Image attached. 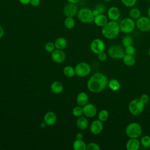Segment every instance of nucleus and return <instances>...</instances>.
<instances>
[{
    "mask_svg": "<svg viewBox=\"0 0 150 150\" xmlns=\"http://www.w3.org/2000/svg\"><path fill=\"white\" fill-rule=\"evenodd\" d=\"M108 83V79L105 75L102 73L97 72L90 77L87 86L90 91L97 93L103 91L107 86Z\"/></svg>",
    "mask_w": 150,
    "mask_h": 150,
    "instance_id": "nucleus-1",
    "label": "nucleus"
},
{
    "mask_svg": "<svg viewBox=\"0 0 150 150\" xmlns=\"http://www.w3.org/2000/svg\"><path fill=\"white\" fill-rule=\"evenodd\" d=\"M120 31L119 23L117 21H110L102 27L101 33L107 39H113L117 37Z\"/></svg>",
    "mask_w": 150,
    "mask_h": 150,
    "instance_id": "nucleus-2",
    "label": "nucleus"
},
{
    "mask_svg": "<svg viewBox=\"0 0 150 150\" xmlns=\"http://www.w3.org/2000/svg\"><path fill=\"white\" fill-rule=\"evenodd\" d=\"M77 18L79 20L84 23H90L94 21V15L93 10L88 8H82L77 12Z\"/></svg>",
    "mask_w": 150,
    "mask_h": 150,
    "instance_id": "nucleus-3",
    "label": "nucleus"
},
{
    "mask_svg": "<svg viewBox=\"0 0 150 150\" xmlns=\"http://www.w3.org/2000/svg\"><path fill=\"white\" fill-rule=\"evenodd\" d=\"M125 133L129 138H138L142 134V127L138 122H131L127 126Z\"/></svg>",
    "mask_w": 150,
    "mask_h": 150,
    "instance_id": "nucleus-4",
    "label": "nucleus"
},
{
    "mask_svg": "<svg viewBox=\"0 0 150 150\" xmlns=\"http://www.w3.org/2000/svg\"><path fill=\"white\" fill-rule=\"evenodd\" d=\"M145 108V104L140 99L132 100L128 105L129 112L133 115H138L141 114Z\"/></svg>",
    "mask_w": 150,
    "mask_h": 150,
    "instance_id": "nucleus-5",
    "label": "nucleus"
},
{
    "mask_svg": "<svg viewBox=\"0 0 150 150\" xmlns=\"http://www.w3.org/2000/svg\"><path fill=\"white\" fill-rule=\"evenodd\" d=\"M120 31L124 33H131L135 28V23L132 18H125L119 23Z\"/></svg>",
    "mask_w": 150,
    "mask_h": 150,
    "instance_id": "nucleus-6",
    "label": "nucleus"
},
{
    "mask_svg": "<svg viewBox=\"0 0 150 150\" xmlns=\"http://www.w3.org/2000/svg\"><path fill=\"white\" fill-rule=\"evenodd\" d=\"M76 75L80 77L88 76L91 72L90 66L86 62H80L76 64L75 68Z\"/></svg>",
    "mask_w": 150,
    "mask_h": 150,
    "instance_id": "nucleus-7",
    "label": "nucleus"
},
{
    "mask_svg": "<svg viewBox=\"0 0 150 150\" xmlns=\"http://www.w3.org/2000/svg\"><path fill=\"white\" fill-rule=\"evenodd\" d=\"M108 54L111 58L119 59H122L125 54L123 49L120 46L117 45H113L110 46L108 48Z\"/></svg>",
    "mask_w": 150,
    "mask_h": 150,
    "instance_id": "nucleus-8",
    "label": "nucleus"
},
{
    "mask_svg": "<svg viewBox=\"0 0 150 150\" xmlns=\"http://www.w3.org/2000/svg\"><path fill=\"white\" fill-rule=\"evenodd\" d=\"M136 26L142 32L150 30V18L148 16H141L137 20Z\"/></svg>",
    "mask_w": 150,
    "mask_h": 150,
    "instance_id": "nucleus-9",
    "label": "nucleus"
},
{
    "mask_svg": "<svg viewBox=\"0 0 150 150\" xmlns=\"http://www.w3.org/2000/svg\"><path fill=\"white\" fill-rule=\"evenodd\" d=\"M91 50L96 54H98L102 52H104L105 49L104 42L100 39H94L91 41L90 45Z\"/></svg>",
    "mask_w": 150,
    "mask_h": 150,
    "instance_id": "nucleus-10",
    "label": "nucleus"
},
{
    "mask_svg": "<svg viewBox=\"0 0 150 150\" xmlns=\"http://www.w3.org/2000/svg\"><path fill=\"white\" fill-rule=\"evenodd\" d=\"M79 8L76 4L68 2L63 8V12L66 17H74L77 14Z\"/></svg>",
    "mask_w": 150,
    "mask_h": 150,
    "instance_id": "nucleus-11",
    "label": "nucleus"
},
{
    "mask_svg": "<svg viewBox=\"0 0 150 150\" xmlns=\"http://www.w3.org/2000/svg\"><path fill=\"white\" fill-rule=\"evenodd\" d=\"M52 60L57 63H62L66 59V54L62 49H56L51 53Z\"/></svg>",
    "mask_w": 150,
    "mask_h": 150,
    "instance_id": "nucleus-12",
    "label": "nucleus"
},
{
    "mask_svg": "<svg viewBox=\"0 0 150 150\" xmlns=\"http://www.w3.org/2000/svg\"><path fill=\"white\" fill-rule=\"evenodd\" d=\"M83 114L84 115L88 118H93L96 116L97 110L96 107L91 103H87L83 107Z\"/></svg>",
    "mask_w": 150,
    "mask_h": 150,
    "instance_id": "nucleus-13",
    "label": "nucleus"
},
{
    "mask_svg": "<svg viewBox=\"0 0 150 150\" xmlns=\"http://www.w3.org/2000/svg\"><path fill=\"white\" fill-rule=\"evenodd\" d=\"M103 129V124L102 121L100 120L93 121L90 127L91 132L94 135H98L100 134Z\"/></svg>",
    "mask_w": 150,
    "mask_h": 150,
    "instance_id": "nucleus-14",
    "label": "nucleus"
},
{
    "mask_svg": "<svg viewBox=\"0 0 150 150\" xmlns=\"http://www.w3.org/2000/svg\"><path fill=\"white\" fill-rule=\"evenodd\" d=\"M121 15V12L118 8L117 6H111L107 11L108 18L110 21H117L118 20Z\"/></svg>",
    "mask_w": 150,
    "mask_h": 150,
    "instance_id": "nucleus-15",
    "label": "nucleus"
},
{
    "mask_svg": "<svg viewBox=\"0 0 150 150\" xmlns=\"http://www.w3.org/2000/svg\"><path fill=\"white\" fill-rule=\"evenodd\" d=\"M57 121V115L53 111L47 112L44 116V122L48 126H52Z\"/></svg>",
    "mask_w": 150,
    "mask_h": 150,
    "instance_id": "nucleus-16",
    "label": "nucleus"
},
{
    "mask_svg": "<svg viewBox=\"0 0 150 150\" xmlns=\"http://www.w3.org/2000/svg\"><path fill=\"white\" fill-rule=\"evenodd\" d=\"M94 23L100 27L104 26L108 21V18L103 13L98 14L97 15L94 16Z\"/></svg>",
    "mask_w": 150,
    "mask_h": 150,
    "instance_id": "nucleus-17",
    "label": "nucleus"
},
{
    "mask_svg": "<svg viewBox=\"0 0 150 150\" xmlns=\"http://www.w3.org/2000/svg\"><path fill=\"white\" fill-rule=\"evenodd\" d=\"M140 147V142L137 138H130L126 144L127 150H138Z\"/></svg>",
    "mask_w": 150,
    "mask_h": 150,
    "instance_id": "nucleus-18",
    "label": "nucleus"
},
{
    "mask_svg": "<svg viewBox=\"0 0 150 150\" xmlns=\"http://www.w3.org/2000/svg\"><path fill=\"white\" fill-rule=\"evenodd\" d=\"M88 96L85 92H80L78 94L76 98V102L78 105L83 107L88 103Z\"/></svg>",
    "mask_w": 150,
    "mask_h": 150,
    "instance_id": "nucleus-19",
    "label": "nucleus"
},
{
    "mask_svg": "<svg viewBox=\"0 0 150 150\" xmlns=\"http://www.w3.org/2000/svg\"><path fill=\"white\" fill-rule=\"evenodd\" d=\"M50 88L54 94H60L63 90V86L62 83L59 81H55L51 84Z\"/></svg>",
    "mask_w": 150,
    "mask_h": 150,
    "instance_id": "nucleus-20",
    "label": "nucleus"
},
{
    "mask_svg": "<svg viewBox=\"0 0 150 150\" xmlns=\"http://www.w3.org/2000/svg\"><path fill=\"white\" fill-rule=\"evenodd\" d=\"M76 125L79 129L82 130L86 129L88 127V120L84 117L80 116L76 121Z\"/></svg>",
    "mask_w": 150,
    "mask_h": 150,
    "instance_id": "nucleus-21",
    "label": "nucleus"
},
{
    "mask_svg": "<svg viewBox=\"0 0 150 150\" xmlns=\"http://www.w3.org/2000/svg\"><path fill=\"white\" fill-rule=\"evenodd\" d=\"M73 148L74 150H86L87 145L82 139H76L74 141Z\"/></svg>",
    "mask_w": 150,
    "mask_h": 150,
    "instance_id": "nucleus-22",
    "label": "nucleus"
},
{
    "mask_svg": "<svg viewBox=\"0 0 150 150\" xmlns=\"http://www.w3.org/2000/svg\"><path fill=\"white\" fill-rule=\"evenodd\" d=\"M54 43L56 49H63L66 47L67 45V41L64 38L60 37L55 40Z\"/></svg>",
    "mask_w": 150,
    "mask_h": 150,
    "instance_id": "nucleus-23",
    "label": "nucleus"
},
{
    "mask_svg": "<svg viewBox=\"0 0 150 150\" xmlns=\"http://www.w3.org/2000/svg\"><path fill=\"white\" fill-rule=\"evenodd\" d=\"M122 60L124 63L128 66H134L135 63V59L132 55L129 54H124L122 57Z\"/></svg>",
    "mask_w": 150,
    "mask_h": 150,
    "instance_id": "nucleus-24",
    "label": "nucleus"
},
{
    "mask_svg": "<svg viewBox=\"0 0 150 150\" xmlns=\"http://www.w3.org/2000/svg\"><path fill=\"white\" fill-rule=\"evenodd\" d=\"M129 15L131 18L134 20H137L141 16V11L137 8H132L129 12Z\"/></svg>",
    "mask_w": 150,
    "mask_h": 150,
    "instance_id": "nucleus-25",
    "label": "nucleus"
},
{
    "mask_svg": "<svg viewBox=\"0 0 150 150\" xmlns=\"http://www.w3.org/2000/svg\"><path fill=\"white\" fill-rule=\"evenodd\" d=\"M108 86L109 88L112 91H118L120 88V83L116 79H111L108 81Z\"/></svg>",
    "mask_w": 150,
    "mask_h": 150,
    "instance_id": "nucleus-26",
    "label": "nucleus"
},
{
    "mask_svg": "<svg viewBox=\"0 0 150 150\" xmlns=\"http://www.w3.org/2000/svg\"><path fill=\"white\" fill-rule=\"evenodd\" d=\"M63 73L67 77H73L75 76V69L72 66H67L63 69Z\"/></svg>",
    "mask_w": 150,
    "mask_h": 150,
    "instance_id": "nucleus-27",
    "label": "nucleus"
},
{
    "mask_svg": "<svg viewBox=\"0 0 150 150\" xmlns=\"http://www.w3.org/2000/svg\"><path fill=\"white\" fill-rule=\"evenodd\" d=\"M105 9H106L105 6L104 4H98L96 6L94 10H93V14L95 16L97 15L98 14L104 13L105 11Z\"/></svg>",
    "mask_w": 150,
    "mask_h": 150,
    "instance_id": "nucleus-28",
    "label": "nucleus"
},
{
    "mask_svg": "<svg viewBox=\"0 0 150 150\" xmlns=\"http://www.w3.org/2000/svg\"><path fill=\"white\" fill-rule=\"evenodd\" d=\"M64 25L68 29L73 28L75 26V21L73 17H66L64 21Z\"/></svg>",
    "mask_w": 150,
    "mask_h": 150,
    "instance_id": "nucleus-29",
    "label": "nucleus"
},
{
    "mask_svg": "<svg viewBox=\"0 0 150 150\" xmlns=\"http://www.w3.org/2000/svg\"><path fill=\"white\" fill-rule=\"evenodd\" d=\"M109 117V114L107 110H102L98 113V120L104 122L108 120Z\"/></svg>",
    "mask_w": 150,
    "mask_h": 150,
    "instance_id": "nucleus-30",
    "label": "nucleus"
},
{
    "mask_svg": "<svg viewBox=\"0 0 150 150\" xmlns=\"http://www.w3.org/2000/svg\"><path fill=\"white\" fill-rule=\"evenodd\" d=\"M132 43H133V39L132 36L129 35H127L124 36L122 40V44L125 47L129 45H132Z\"/></svg>",
    "mask_w": 150,
    "mask_h": 150,
    "instance_id": "nucleus-31",
    "label": "nucleus"
},
{
    "mask_svg": "<svg viewBox=\"0 0 150 150\" xmlns=\"http://www.w3.org/2000/svg\"><path fill=\"white\" fill-rule=\"evenodd\" d=\"M73 114L74 116L77 117H79L80 116H82V115L83 114V107L80 106V105L75 107L73 109Z\"/></svg>",
    "mask_w": 150,
    "mask_h": 150,
    "instance_id": "nucleus-32",
    "label": "nucleus"
},
{
    "mask_svg": "<svg viewBox=\"0 0 150 150\" xmlns=\"http://www.w3.org/2000/svg\"><path fill=\"white\" fill-rule=\"evenodd\" d=\"M141 144L144 148L150 147V137L148 135L143 137L141 139Z\"/></svg>",
    "mask_w": 150,
    "mask_h": 150,
    "instance_id": "nucleus-33",
    "label": "nucleus"
},
{
    "mask_svg": "<svg viewBox=\"0 0 150 150\" xmlns=\"http://www.w3.org/2000/svg\"><path fill=\"white\" fill-rule=\"evenodd\" d=\"M122 4L127 7L134 6L137 2V0H121Z\"/></svg>",
    "mask_w": 150,
    "mask_h": 150,
    "instance_id": "nucleus-34",
    "label": "nucleus"
},
{
    "mask_svg": "<svg viewBox=\"0 0 150 150\" xmlns=\"http://www.w3.org/2000/svg\"><path fill=\"white\" fill-rule=\"evenodd\" d=\"M45 48L46 49V50L49 53H52L54 50H55V45L54 43L51 42H47L45 46Z\"/></svg>",
    "mask_w": 150,
    "mask_h": 150,
    "instance_id": "nucleus-35",
    "label": "nucleus"
},
{
    "mask_svg": "<svg viewBox=\"0 0 150 150\" xmlns=\"http://www.w3.org/2000/svg\"><path fill=\"white\" fill-rule=\"evenodd\" d=\"M87 150H100V147L96 142H90L87 145Z\"/></svg>",
    "mask_w": 150,
    "mask_h": 150,
    "instance_id": "nucleus-36",
    "label": "nucleus"
},
{
    "mask_svg": "<svg viewBox=\"0 0 150 150\" xmlns=\"http://www.w3.org/2000/svg\"><path fill=\"white\" fill-rule=\"evenodd\" d=\"M125 52L127 54L133 56L135 54V48L134 47V46L132 45H129V46L125 47Z\"/></svg>",
    "mask_w": 150,
    "mask_h": 150,
    "instance_id": "nucleus-37",
    "label": "nucleus"
},
{
    "mask_svg": "<svg viewBox=\"0 0 150 150\" xmlns=\"http://www.w3.org/2000/svg\"><path fill=\"white\" fill-rule=\"evenodd\" d=\"M107 58V54L104 52H102L98 54V59L101 62L105 61Z\"/></svg>",
    "mask_w": 150,
    "mask_h": 150,
    "instance_id": "nucleus-38",
    "label": "nucleus"
},
{
    "mask_svg": "<svg viewBox=\"0 0 150 150\" xmlns=\"http://www.w3.org/2000/svg\"><path fill=\"white\" fill-rule=\"evenodd\" d=\"M139 99H140V100H141V101H142V102L145 104L147 103L148 102V101H149V96H148V95L146 94H142V95L141 96Z\"/></svg>",
    "mask_w": 150,
    "mask_h": 150,
    "instance_id": "nucleus-39",
    "label": "nucleus"
},
{
    "mask_svg": "<svg viewBox=\"0 0 150 150\" xmlns=\"http://www.w3.org/2000/svg\"><path fill=\"white\" fill-rule=\"evenodd\" d=\"M40 0H30L29 4H30V5L33 7H37L40 5Z\"/></svg>",
    "mask_w": 150,
    "mask_h": 150,
    "instance_id": "nucleus-40",
    "label": "nucleus"
},
{
    "mask_svg": "<svg viewBox=\"0 0 150 150\" xmlns=\"http://www.w3.org/2000/svg\"><path fill=\"white\" fill-rule=\"evenodd\" d=\"M18 1L22 5H26L30 4V0H18Z\"/></svg>",
    "mask_w": 150,
    "mask_h": 150,
    "instance_id": "nucleus-41",
    "label": "nucleus"
},
{
    "mask_svg": "<svg viewBox=\"0 0 150 150\" xmlns=\"http://www.w3.org/2000/svg\"><path fill=\"white\" fill-rule=\"evenodd\" d=\"M83 138V135L80 133V132H79L77 134H76V139H82Z\"/></svg>",
    "mask_w": 150,
    "mask_h": 150,
    "instance_id": "nucleus-42",
    "label": "nucleus"
},
{
    "mask_svg": "<svg viewBox=\"0 0 150 150\" xmlns=\"http://www.w3.org/2000/svg\"><path fill=\"white\" fill-rule=\"evenodd\" d=\"M4 35V28L1 25H0V39L3 37Z\"/></svg>",
    "mask_w": 150,
    "mask_h": 150,
    "instance_id": "nucleus-43",
    "label": "nucleus"
},
{
    "mask_svg": "<svg viewBox=\"0 0 150 150\" xmlns=\"http://www.w3.org/2000/svg\"><path fill=\"white\" fill-rule=\"evenodd\" d=\"M69 3H71V4H77L79 1L80 0H66Z\"/></svg>",
    "mask_w": 150,
    "mask_h": 150,
    "instance_id": "nucleus-44",
    "label": "nucleus"
},
{
    "mask_svg": "<svg viewBox=\"0 0 150 150\" xmlns=\"http://www.w3.org/2000/svg\"><path fill=\"white\" fill-rule=\"evenodd\" d=\"M148 16L150 18V6L148 8Z\"/></svg>",
    "mask_w": 150,
    "mask_h": 150,
    "instance_id": "nucleus-45",
    "label": "nucleus"
},
{
    "mask_svg": "<svg viewBox=\"0 0 150 150\" xmlns=\"http://www.w3.org/2000/svg\"><path fill=\"white\" fill-rule=\"evenodd\" d=\"M148 54H149V56H150V48H149V50H148Z\"/></svg>",
    "mask_w": 150,
    "mask_h": 150,
    "instance_id": "nucleus-46",
    "label": "nucleus"
},
{
    "mask_svg": "<svg viewBox=\"0 0 150 150\" xmlns=\"http://www.w3.org/2000/svg\"><path fill=\"white\" fill-rule=\"evenodd\" d=\"M104 1L105 2H109V1H111V0H104Z\"/></svg>",
    "mask_w": 150,
    "mask_h": 150,
    "instance_id": "nucleus-47",
    "label": "nucleus"
},
{
    "mask_svg": "<svg viewBox=\"0 0 150 150\" xmlns=\"http://www.w3.org/2000/svg\"><path fill=\"white\" fill-rule=\"evenodd\" d=\"M148 1H149V2H150V0H148Z\"/></svg>",
    "mask_w": 150,
    "mask_h": 150,
    "instance_id": "nucleus-48",
    "label": "nucleus"
}]
</instances>
